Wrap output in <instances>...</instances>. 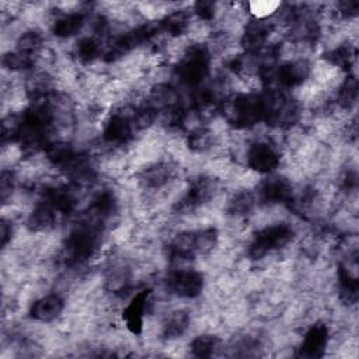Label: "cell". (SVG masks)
I'll list each match as a JSON object with an SVG mask.
<instances>
[{
  "label": "cell",
  "instance_id": "obj_1",
  "mask_svg": "<svg viewBox=\"0 0 359 359\" xmlns=\"http://www.w3.org/2000/svg\"><path fill=\"white\" fill-rule=\"evenodd\" d=\"M292 237L293 230L285 223L266 226L259 230L254 237V241L250 245V257L254 259H259L266 254L286 245L292 240Z\"/></svg>",
  "mask_w": 359,
  "mask_h": 359
},
{
  "label": "cell",
  "instance_id": "obj_2",
  "mask_svg": "<svg viewBox=\"0 0 359 359\" xmlns=\"http://www.w3.org/2000/svg\"><path fill=\"white\" fill-rule=\"evenodd\" d=\"M209 72V56L203 48L191 49L178 67V76L188 86H198Z\"/></svg>",
  "mask_w": 359,
  "mask_h": 359
},
{
  "label": "cell",
  "instance_id": "obj_3",
  "mask_svg": "<svg viewBox=\"0 0 359 359\" xmlns=\"http://www.w3.org/2000/svg\"><path fill=\"white\" fill-rule=\"evenodd\" d=\"M167 287L178 297H196L203 289V276L198 271L180 268L168 275Z\"/></svg>",
  "mask_w": 359,
  "mask_h": 359
},
{
  "label": "cell",
  "instance_id": "obj_4",
  "mask_svg": "<svg viewBox=\"0 0 359 359\" xmlns=\"http://www.w3.org/2000/svg\"><path fill=\"white\" fill-rule=\"evenodd\" d=\"M279 153L268 142H257L247 150V164L250 170L258 174H268L279 164Z\"/></svg>",
  "mask_w": 359,
  "mask_h": 359
},
{
  "label": "cell",
  "instance_id": "obj_5",
  "mask_svg": "<svg viewBox=\"0 0 359 359\" xmlns=\"http://www.w3.org/2000/svg\"><path fill=\"white\" fill-rule=\"evenodd\" d=\"M259 195L265 203H283L292 199L293 189L286 178L272 177L262 184Z\"/></svg>",
  "mask_w": 359,
  "mask_h": 359
},
{
  "label": "cell",
  "instance_id": "obj_6",
  "mask_svg": "<svg viewBox=\"0 0 359 359\" xmlns=\"http://www.w3.org/2000/svg\"><path fill=\"white\" fill-rule=\"evenodd\" d=\"M63 310V302L57 294H46L35 300L31 306V316L36 321L49 323L56 320Z\"/></svg>",
  "mask_w": 359,
  "mask_h": 359
},
{
  "label": "cell",
  "instance_id": "obj_7",
  "mask_svg": "<svg viewBox=\"0 0 359 359\" xmlns=\"http://www.w3.org/2000/svg\"><path fill=\"white\" fill-rule=\"evenodd\" d=\"M147 292L142 290L136 293L132 300L128 303V306L123 310V320L129 331L133 334H137L142 331L143 327V314H144V307L147 302Z\"/></svg>",
  "mask_w": 359,
  "mask_h": 359
},
{
  "label": "cell",
  "instance_id": "obj_8",
  "mask_svg": "<svg viewBox=\"0 0 359 359\" xmlns=\"http://www.w3.org/2000/svg\"><path fill=\"white\" fill-rule=\"evenodd\" d=\"M328 330L324 324L313 325L304 335L302 344V355L304 356H320L327 345Z\"/></svg>",
  "mask_w": 359,
  "mask_h": 359
},
{
  "label": "cell",
  "instance_id": "obj_9",
  "mask_svg": "<svg viewBox=\"0 0 359 359\" xmlns=\"http://www.w3.org/2000/svg\"><path fill=\"white\" fill-rule=\"evenodd\" d=\"M86 24V17L83 13L72 11L69 14H65L59 17L53 22V32L56 36L60 38H70L73 35H77L81 28Z\"/></svg>",
  "mask_w": 359,
  "mask_h": 359
},
{
  "label": "cell",
  "instance_id": "obj_10",
  "mask_svg": "<svg viewBox=\"0 0 359 359\" xmlns=\"http://www.w3.org/2000/svg\"><path fill=\"white\" fill-rule=\"evenodd\" d=\"M189 22H191V15L188 10H174L172 13L164 17V20L161 21V28L167 34L172 36H178L188 29Z\"/></svg>",
  "mask_w": 359,
  "mask_h": 359
},
{
  "label": "cell",
  "instance_id": "obj_11",
  "mask_svg": "<svg viewBox=\"0 0 359 359\" xmlns=\"http://www.w3.org/2000/svg\"><path fill=\"white\" fill-rule=\"evenodd\" d=\"M189 325V314L184 310L172 311L167 316L163 324V334L165 338L181 337Z\"/></svg>",
  "mask_w": 359,
  "mask_h": 359
},
{
  "label": "cell",
  "instance_id": "obj_12",
  "mask_svg": "<svg viewBox=\"0 0 359 359\" xmlns=\"http://www.w3.org/2000/svg\"><path fill=\"white\" fill-rule=\"evenodd\" d=\"M255 199L250 191H241L237 192L230 203H229V212L234 216H245L248 215L254 208Z\"/></svg>",
  "mask_w": 359,
  "mask_h": 359
},
{
  "label": "cell",
  "instance_id": "obj_13",
  "mask_svg": "<svg viewBox=\"0 0 359 359\" xmlns=\"http://www.w3.org/2000/svg\"><path fill=\"white\" fill-rule=\"evenodd\" d=\"M282 7V3L279 1H250L247 3L248 13L252 14L257 20H266L268 17H272L278 13V10Z\"/></svg>",
  "mask_w": 359,
  "mask_h": 359
},
{
  "label": "cell",
  "instance_id": "obj_14",
  "mask_svg": "<svg viewBox=\"0 0 359 359\" xmlns=\"http://www.w3.org/2000/svg\"><path fill=\"white\" fill-rule=\"evenodd\" d=\"M76 52H77V56H79L80 60L90 62V60H93V59H95L98 56V53H100V42L95 38H91V36L81 38L77 42Z\"/></svg>",
  "mask_w": 359,
  "mask_h": 359
},
{
  "label": "cell",
  "instance_id": "obj_15",
  "mask_svg": "<svg viewBox=\"0 0 359 359\" xmlns=\"http://www.w3.org/2000/svg\"><path fill=\"white\" fill-rule=\"evenodd\" d=\"M217 344L219 341L213 335H199L192 341L191 348L196 356H212L217 348Z\"/></svg>",
  "mask_w": 359,
  "mask_h": 359
},
{
  "label": "cell",
  "instance_id": "obj_16",
  "mask_svg": "<svg viewBox=\"0 0 359 359\" xmlns=\"http://www.w3.org/2000/svg\"><path fill=\"white\" fill-rule=\"evenodd\" d=\"M217 11V4L213 1H198L194 4V13L202 20V21H210L215 18Z\"/></svg>",
  "mask_w": 359,
  "mask_h": 359
}]
</instances>
